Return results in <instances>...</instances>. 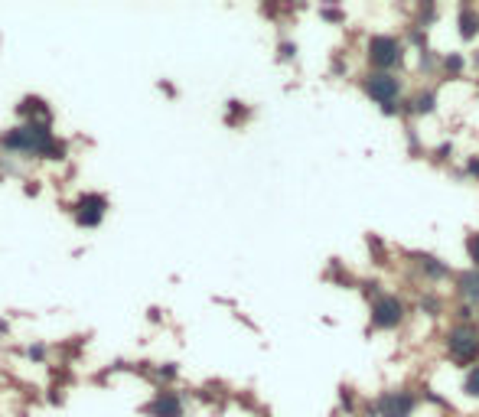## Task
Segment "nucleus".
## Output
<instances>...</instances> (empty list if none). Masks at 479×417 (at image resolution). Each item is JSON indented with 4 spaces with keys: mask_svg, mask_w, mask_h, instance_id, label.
I'll list each match as a JSON object with an SVG mask.
<instances>
[{
    "mask_svg": "<svg viewBox=\"0 0 479 417\" xmlns=\"http://www.w3.org/2000/svg\"><path fill=\"white\" fill-rule=\"evenodd\" d=\"M104 212H108V199L98 196V192H85V196L76 199V206H72V218H76V225H82V228H98Z\"/></svg>",
    "mask_w": 479,
    "mask_h": 417,
    "instance_id": "1",
    "label": "nucleus"
},
{
    "mask_svg": "<svg viewBox=\"0 0 479 417\" xmlns=\"http://www.w3.org/2000/svg\"><path fill=\"white\" fill-rule=\"evenodd\" d=\"M447 349L457 362H476L479 355V332L476 326H457L447 336Z\"/></svg>",
    "mask_w": 479,
    "mask_h": 417,
    "instance_id": "2",
    "label": "nucleus"
},
{
    "mask_svg": "<svg viewBox=\"0 0 479 417\" xmlns=\"http://www.w3.org/2000/svg\"><path fill=\"white\" fill-rule=\"evenodd\" d=\"M368 62L375 69H391L401 62V43L395 36H372L368 39Z\"/></svg>",
    "mask_w": 479,
    "mask_h": 417,
    "instance_id": "3",
    "label": "nucleus"
},
{
    "mask_svg": "<svg viewBox=\"0 0 479 417\" xmlns=\"http://www.w3.org/2000/svg\"><path fill=\"white\" fill-rule=\"evenodd\" d=\"M401 320H404V304L398 297L385 294L372 304V326H375V330H395Z\"/></svg>",
    "mask_w": 479,
    "mask_h": 417,
    "instance_id": "4",
    "label": "nucleus"
},
{
    "mask_svg": "<svg viewBox=\"0 0 479 417\" xmlns=\"http://www.w3.org/2000/svg\"><path fill=\"white\" fill-rule=\"evenodd\" d=\"M366 92L375 98L378 104H391L398 98V92H401V85H398L395 76H388V72H378V76H368L366 78Z\"/></svg>",
    "mask_w": 479,
    "mask_h": 417,
    "instance_id": "5",
    "label": "nucleus"
},
{
    "mask_svg": "<svg viewBox=\"0 0 479 417\" xmlns=\"http://www.w3.org/2000/svg\"><path fill=\"white\" fill-rule=\"evenodd\" d=\"M414 411V395L408 391H388L378 398V414L382 417H411Z\"/></svg>",
    "mask_w": 479,
    "mask_h": 417,
    "instance_id": "6",
    "label": "nucleus"
},
{
    "mask_svg": "<svg viewBox=\"0 0 479 417\" xmlns=\"http://www.w3.org/2000/svg\"><path fill=\"white\" fill-rule=\"evenodd\" d=\"M147 411H151L153 417H183V404H179V398L173 391H160Z\"/></svg>",
    "mask_w": 479,
    "mask_h": 417,
    "instance_id": "7",
    "label": "nucleus"
},
{
    "mask_svg": "<svg viewBox=\"0 0 479 417\" xmlns=\"http://www.w3.org/2000/svg\"><path fill=\"white\" fill-rule=\"evenodd\" d=\"M479 33V13H473L466 3L460 7V36L463 39H473Z\"/></svg>",
    "mask_w": 479,
    "mask_h": 417,
    "instance_id": "8",
    "label": "nucleus"
},
{
    "mask_svg": "<svg viewBox=\"0 0 479 417\" xmlns=\"http://www.w3.org/2000/svg\"><path fill=\"white\" fill-rule=\"evenodd\" d=\"M460 287H463V294L470 297V300H476V304H479V271H470V274H463V277H460Z\"/></svg>",
    "mask_w": 479,
    "mask_h": 417,
    "instance_id": "9",
    "label": "nucleus"
},
{
    "mask_svg": "<svg viewBox=\"0 0 479 417\" xmlns=\"http://www.w3.org/2000/svg\"><path fill=\"white\" fill-rule=\"evenodd\" d=\"M417 261H421V267H424V271H427L431 277H447V274H450V271H447L443 264H437V257H431V255H421Z\"/></svg>",
    "mask_w": 479,
    "mask_h": 417,
    "instance_id": "10",
    "label": "nucleus"
},
{
    "mask_svg": "<svg viewBox=\"0 0 479 417\" xmlns=\"http://www.w3.org/2000/svg\"><path fill=\"white\" fill-rule=\"evenodd\" d=\"M463 391L473 395V398H479V365L470 369V375H466V381H463Z\"/></svg>",
    "mask_w": 479,
    "mask_h": 417,
    "instance_id": "11",
    "label": "nucleus"
},
{
    "mask_svg": "<svg viewBox=\"0 0 479 417\" xmlns=\"http://www.w3.org/2000/svg\"><path fill=\"white\" fill-rule=\"evenodd\" d=\"M466 255H470V261L479 267V232L466 238Z\"/></svg>",
    "mask_w": 479,
    "mask_h": 417,
    "instance_id": "12",
    "label": "nucleus"
},
{
    "mask_svg": "<svg viewBox=\"0 0 479 417\" xmlns=\"http://www.w3.org/2000/svg\"><path fill=\"white\" fill-rule=\"evenodd\" d=\"M414 111H421V114H431L433 111V95L427 92V95H417V101H414Z\"/></svg>",
    "mask_w": 479,
    "mask_h": 417,
    "instance_id": "13",
    "label": "nucleus"
},
{
    "mask_svg": "<svg viewBox=\"0 0 479 417\" xmlns=\"http://www.w3.org/2000/svg\"><path fill=\"white\" fill-rule=\"evenodd\" d=\"M443 66H447V72H460V69H463V56H457V52H453V56L443 59Z\"/></svg>",
    "mask_w": 479,
    "mask_h": 417,
    "instance_id": "14",
    "label": "nucleus"
},
{
    "mask_svg": "<svg viewBox=\"0 0 479 417\" xmlns=\"http://www.w3.org/2000/svg\"><path fill=\"white\" fill-rule=\"evenodd\" d=\"M293 52H297V49H293V46H291V43H284V46H281V56H284V59H291V56H293Z\"/></svg>",
    "mask_w": 479,
    "mask_h": 417,
    "instance_id": "15",
    "label": "nucleus"
},
{
    "mask_svg": "<svg viewBox=\"0 0 479 417\" xmlns=\"http://www.w3.org/2000/svg\"><path fill=\"white\" fill-rule=\"evenodd\" d=\"M160 375H163V379H173V375H176V369H173V365H163V369H160Z\"/></svg>",
    "mask_w": 479,
    "mask_h": 417,
    "instance_id": "16",
    "label": "nucleus"
},
{
    "mask_svg": "<svg viewBox=\"0 0 479 417\" xmlns=\"http://www.w3.org/2000/svg\"><path fill=\"white\" fill-rule=\"evenodd\" d=\"M470 173H479V160H470Z\"/></svg>",
    "mask_w": 479,
    "mask_h": 417,
    "instance_id": "17",
    "label": "nucleus"
}]
</instances>
